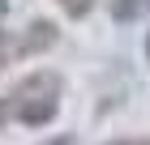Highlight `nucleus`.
Here are the masks:
<instances>
[{
    "instance_id": "f257e3e1",
    "label": "nucleus",
    "mask_w": 150,
    "mask_h": 145,
    "mask_svg": "<svg viewBox=\"0 0 150 145\" xmlns=\"http://www.w3.org/2000/svg\"><path fill=\"white\" fill-rule=\"evenodd\" d=\"M60 94H64V81H60L56 73H30L26 81H17V85L4 94L0 120H17V124H26V128H43V124L56 120Z\"/></svg>"
},
{
    "instance_id": "7ed1b4c3",
    "label": "nucleus",
    "mask_w": 150,
    "mask_h": 145,
    "mask_svg": "<svg viewBox=\"0 0 150 145\" xmlns=\"http://www.w3.org/2000/svg\"><path fill=\"white\" fill-rule=\"evenodd\" d=\"M60 9L69 13V17H86V13L94 9V0H60Z\"/></svg>"
},
{
    "instance_id": "423d86ee",
    "label": "nucleus",
    "mask_w": 150,
    "mask_h": 145,
    "mask_svg": "<svg viewBox=\"0 0 150 145\" xmlns=\"http://www.w3.org/2000/svg\"><path fill=\"white\" fill-rule=\"evenodd\" d=\"M47 145H73V141H69V137H56V141H47Z\"/></svg>"
},
{
    "instance_id": "20e7f679",
    "label": "nucleus",
    "mask_w": 150,
    "mask_h": 145,
    "mask_svg": "<svg viewBox=\"0 0 150 145\" xmlns=\"http://www.w3.org/2000/svg\"><path fill=\"white\" fill-rule=\"evenodd\" d=\"M107 145H150V141H107Z\"/></svg>"
},
{
    "instance_id": "0eeeda50",
    "label": "nucleus",
    "mask_w": 150,
    "mask_h": 145,
    "mask_svg": "<svg viewBox=\"0 0 150 145\" xmlns=\"http://www.w3.org/2000/svg\"><path fill=\"white\" fill-rule=\"evenodd\" d=\"M146 60H150V34H146Z\"/></svg>"
},
{
    "instance_id": "f03ea898",
    "label": "nucleus",
    "mask_w": 150,
    "mask_h": 145,
    "mask_svg": "<svg viewBox=\"0 0 150 145\" xmlns=\"http://www.w3.org/2000/svg\"><path fill=\"white\" fill-rule=\"evenodd\" d=\"M52 43H56V26L52 22H35V26H26V30H17V34L0 30V68L13 64V60L39 56V51H47Z\"/></svg>"
},
{
    "instance_id": "39448f33",
    "label": "nucleus",
    "mask_w": 150,
    "mask_h": 145,
    "mask_svg": "<svg viewBox=\"0 0 150 145\" xmlns=\"http://www.w3.org/2000/svg\"><path fill=\"white\" fill-rule=\"evenodd\" d=\"M9 4H13V0H0V22H4V13H9Z\"/></svg>"
}]
</instances>
